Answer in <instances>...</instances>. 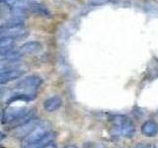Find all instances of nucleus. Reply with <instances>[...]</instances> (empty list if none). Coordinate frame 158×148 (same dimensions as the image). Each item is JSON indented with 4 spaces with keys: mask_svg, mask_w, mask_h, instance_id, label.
<instances>
[{
    "mask_svg": "<svg viewBox=\"0 0 158 148\" xmlns=\"http://www.w3.org/2000/svg\"><path fill=\"white\" fill-rule=\"evenodd\" d=\"M53 138L54 133L51 130V125L41 121L26 137H24L22 148H44L52 142Z\"/></svg>",
    "mask_w": 158,
    "mask_h": 148,
    "instance_id": "obj_1",
    "label": "nucleus"
},
{
    "mask_svg": "<svg viewBox=\"0 0 158 148\" xmlns=\"http://www.w3.org/2000/svg\"><path fill=\"white\" fill-rule=\"evenodd\" d=\"M110 132L113 136L131 138L135 133V126L128 117L116 115L111 118Z\"/></svg>",
    "mask_w": 158,
    "mask_h": 148,
    "instance_id": "obj_2",
    "label": "nucleus"
},
{
    "mask_svg": "<svg viewBox=\"0 0 158 148\" xmlns=\"http://www.w3.org/2000/svg\"><path fill=\"white\" fill-rule=\"evenodd\" d=\"M34 111L28 108L21 107H10L6 109L2 117L3 123H15L18 122L20 125L24 122L33 118Z\"/></svg>",
    "mask_w": 158,
    "mask_h": 148,
    "instance_id": "obj_3",
    "label": "nucleus"
},
{
    "mask_svg": "<svg viewBox=\"0 0 158 148\" xmlns=\"http://www.w3.org/2000/svg\"><path fill=\"white\" fill-rule=\"evenodd\" d=\"M43 83V80L41 77L37 75H30L28 77H25L22 79L16 86H15V90L21 93L26 94H35L38 90V88L41 86Z\"/></svg>",
    "mask_w": 158,
    "mask_h": 148,
    "instance_id": "obj_4",
    "label": "nucleus"
},
{
    "mask_svg": "<svg viewBox=\"0 0 158 148\" xmlns=\"http://www.w3.org/2000/svg\"><path fill=\"white\" fill-rule=\"evenodd\" d=\"M41 121L38 118H31L30 121L24 122L23 125H19L14 131V135L17 137H26L30 132H31L35 127H36Z\"/></svg>",
    "mask_w": 158,
    "mask_h": 148,
    "instance_id": "obj_5",
    "label": "nucleus"
},
{
    "mask_svg": "<svg viewBox=\"0 0 158 148\" xmlns=\"http://www.w3.org/2000/svg\"><path fill=\"white\" fill-rule=\"evenodd\" d=\"M24 71L21 69H4V70H0V85L6 84L8 82H11L15 79H18L23 75Z\"/></svg>",
    "mask_w": 158,
    "mask_h": 148,
    "instance_id": "obj_6",
    "label": "nucleus"
},
{
    "mask_svg": "<svg viewBox=\"0 0 158 148\" xmlns=\"http://www.w3.org/2000/svg\"><path fill=\"white\" fill-rule=\"evenodd\" d=\"M141 132L147 137L155 136L158 133V123L154 121H147L141 126Z\"/></svg>",
    "mask_w": 158,
    "mask_h": 148,
    "instance_id": "obj_7",
    "label": "nucleus"
},
{
    "mask_svg": "<svg viewBox=\"0 0 158 148\" xmlns=\"http://www.w3.org/2000/svg\"><path fill=\"white\" fill-rule=\"evenodd\" d=\"M42 49V44L39 42H28L20 47V52L23 54H33L37 53Z\"/></svg>",
    "mask_w": 158,
    "mask_h": 148,
    "instance_id": "obj_8",
    "label": "nucleus"
},
{
    "mask_svg": "<svg viewBox=\"0 0 158 148\" xmlns=\"http://www.w3.org/2000/svg\"><path fill=\"white\" fill-rule=\"evenodd\" d=\"M61 104H62V101L60 98L58 96H53L44 101V108L47 112H54V111H56L57 109L60 108Z\"/></svg>",
    "mask_w": 158,
    "mask_h": 148,
    "instance_id": "obj_9",
    "label": "nucleus"
},
{
    "mask_svg": "<svg viewBox=\"0 0 158 148\" xmlns=\"http://www.w3.org/2000/svg\"><path fill=\"white\" fill-rule=\"evenodd\" d=\"M36 98L35 94H26V93H21L19 92L17 94H14L7 100V104H11L17 101H24V102H30L33 101Z\"/></svg>",
    "mask_w": 158,
    "mask_h": 148,
    "instance_id": "obj_10",
    "label": "nucleus"
},
{
    "mask_svg": "<svg viewBox=\"0 0 158 148\" xmlns=\"http://www.w3.org/2000/svg\"><path fill=\"white\" fill-rule=\"evenodd\" d=\"M29 10L31 12L41 15V16H44V17H48L49 16V12L48 10L44 6V5L37 3V2H30L29 5Z\"/></svg>",
    "mask_w": 158,
    "mask_h": 148,
    "instance_id": "obj_11",
    "label": "nucleus"
},
{
    "mask_svg": "<svg viewBox=\"0 0 158 148\" xmlns=\"http://www.w3.org/2000/svg\"><path fill=\"white\" fill-rule=\"evenodd\" d=\"M14 41L10 38H0V48H13Z\"/></svg>",
    "mask_w": 158,
    "mask_h": 148,
    "instance_id": "obj_12",
    "label": "nucleus"
},
{
    "mask_svg": "<svg viewBox=\"0 0 158 148\" xmlns=\"http://www.w3.org/2000/svg\"><path fill=\"white\" fill-rule=\"evenodd\" d=\"M110 0H89V4L93 5V6H99V5H103L108 3Z\"/></svg>",
    "mask_w": 158,
    "mask_h": 148,
    "instance_id": "obj_13",
    "label": "nucleus"
},
{
    "mask_svg": "<svg viewBox=\"0 0 158 148\" xmlns=\"http://www.w3.org/2000/svg\"><path fill=\"white\" fill-rule=\"evenodd\" d=\"M44 148H56V145L54 144L53 141H52V142H51V143H48V145H46Z\"/></svg>",
    "mask_w": 158,
    "mask_h": 148,
    "instance_id": "obj_14",
    "label": "nucleus"
},
{
    "mask_svg": "<svg viewBox=\"0 0 158 148\" xmlns=\"http://www.w3.org/2000/svg\"><path fill=\"white\" fill-rule=\"evenodd\" d=\"M135 148H145V146L142 144H137L136 146H135Z\"/></svg>",
    "mask_w": 158,
    "mask_h": 148,
    "instance_id": "obj_15",
    "label": "nucleus"
},
{
    "mask_svg": "<svg viewBox=\"0 0 158 148\" xmlns=\"http://www.w3.org/2000/svg\"><path fill=\"white\" fill-rule=\"evenodd\" d=\"M64 148H76V146H74V145H67L66 147H64Z\"/></svg>",
    "mask_w": 158,
    "mask_h": 148,
    "instance_id": "obj_16",
    "label": "nucleus"
},
{
    "mask_svg": "<svg viewBox=\"0 0 158 148\" xmlns=\"http://www.w3.org/2000/svg\"><path fill=\"white\" fill-rule=\"evenodd\" d=\"M145 148H155L153 145H147V146H145Z\"/></svg>",
    "mask_w": 158,
    "mask_h": 148,
    "instance_id": "obj_17",
    "label": "nucleus"
},
{
    "mask_svg": "<svg viewBox=\"0 0 158 148\" xmlns=\"http://www.w3.org/2000/svg\"><path fill=\"white\" fill-rule=\"evenodd\" d=\"M2 138H4V135H3V133L0 132V139H2Z\"/></svg>",
    "mask_w": 158,
    "mask_h": 148,
    "instance_id": "obj_18",
    "label": "nucleus"
}]
</instances>
